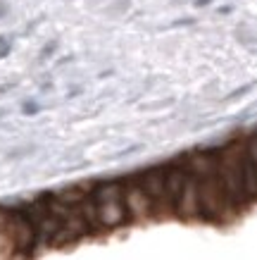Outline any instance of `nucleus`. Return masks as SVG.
Listing matches in <instances>:
<instances>
[{
    "label": "nucleus",
    "mask_w": 257,
    "mask_h": 260,
    "mask_svg": "<svg viewBox=\"0 0 257 260\" xmlns=\"http://www.w3.org/2000/svg\"><path fill=\"white\" fill-rule=\"evenodd\" d=\"M188 165L195 174V184H198V208H200V217L210 222L222 220L231 205L224 193V184L219 179L217 172V150H203V153H193L188 155Z\"/></svg>",
    "instance_id": "1"
},
{
    "label": "nucleus",
    "mask_w": 257,
    "mask_h": 260,
    "mask_svg": "<svg viewBox=\"0 0 257 260\" xmlns=\"http://www.w3.org/2000/svg\"><path fill=\"white\" fill-rule=\"evenodd\" d=\"M245 139H231V141L217 150V172L224 184V193L229 198L231 210H238L250 203L245 193Z\"/></svg>",
    "instance_id": "2"
},
{
    "label": "nucleus",
    "mask_w": 257,
    "mask_h": 260,
    "mask_svg": "<svg viewBox=\"0 0 257 260\" xmlns=\"http://www.w3.org/2000/svg\"><path fill=\"white\" fill-rule=\"evenodd\" d=\"M93 203H95V217L98 224L105 229H115L119 224H124L129 217L124 203V189L119 186L117 181H109V184H100L93 191Z\"/></svg>",
    "instance_id": "3"
},
{
    "label": "nucleus",
    "mask_w": 257,
    "mask_h": 260,
    "mask_svg": "<svg viewBox=\"0 0 257 260\" xmlns=\"http://www.w3.org/2000/svg\"><path fill=\"white\" fill-rule=\"evenodd\" d=\"M133 181L145 191V196L150 198L153 210H155V208H162V205L169 208V203H167V193H164V170H148V172L138 174Z\"/></svg>",
    "instance_id": "4"
},
{
    "label": "nucleus",
    "mask_w": 257,
    "mask_h": 260,
    "mask_svg": "<svg viewBox=\"0 0 257 260\" xmlns=\"http://www.w3.org/2000/svg\"><path fill=\"white\" fill-rule=\"evenodd\" d=\"M124 203H126V210H129V215H133V217H145V215L153 210L150 198L145 196V191L140 189L136 181H133L131 186H126V191H124Z\"/></svg>",
    "instance_id": "5"
},
{
    "label": "nucleus",
    "mask_w": 257,
    "mask_h": 260,
    "mask_svg": "<svg viewBox=\"0 0 257 260\" xmlns=\"http://www.w3.org/2000/svg\"><path fill=\"white\" fill-rule=\"evenodd\" d=\"M10 255H17L15 241L8 234V229L0 227V258H10Z\"/></svg>",
    "instance_id": "6"
}]
</instances>
